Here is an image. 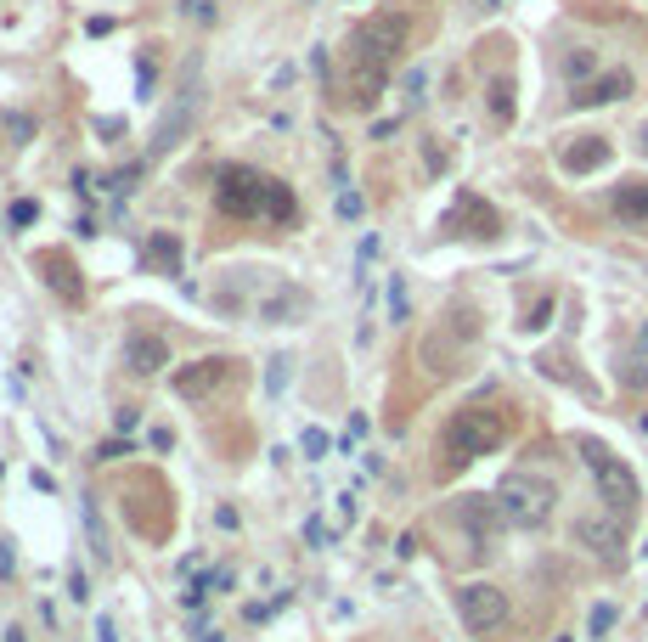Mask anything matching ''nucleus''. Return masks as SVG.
Masks as SVG:
<instances>
[{"instance_id": "39448f33", "label": "nucleus", "mask_w": 648, "mask_h": 642, "mask_svg": "<svg viewBox=\"0 0 648 642\" xmlns=\"http://www.w3.org/2000/svg\"><path fill=\"white\" fill-rule=\"evenodd\" d=\"M581 462L592 468V479H598V496L603 507L615 513V519H626V513H637V479H632V468H626L609 445H598V440H581Z\"/></svg>"}, {"instance_id": "20e7f679", "label": "nucleus", "mask_w": 648, "mask_h": 642, "mask_svg": "<svg viewBox=\"0 0 648 642\" xmlns=\"http://www.w3.org/2000/svg\"><path fill=\"white\" fill-rule=\"evenodd\" d=\"M496 507H502V519H508L513 530H541L547 524V513H553V479H541V474H508L496 485Z\"/></svg>"}, {"instance_id": "f8f14e48", "label": "nucleus", "mask_w": 648, "mask_h": 642, "mask_svg": "<svg viewBox=\"0 0 648 642\" xmlns=\"http://www.w3.org/2000/svg\"><path fill=\"white\" fill-rule=\"evenodd\" d=\"M615 214L632 231H648V181H620L615 186Z\"/></svg>"}, {"instance_id": "4be33fe9", "label": "nucleus", "mask_w": 648, "mask_h": 642, "mask_svg": "<svg viewBox=\"0 0 648 642\" xmlns=\"http://www.w3.org/2000/svg\"><path fill=\"white\" fill-rule=\"evenodd\" d=\"M333 209H339V220H361L367 198H361V192H339V203H333Z\"/></svg>"}, {"instance_id": "0eeeda50", "label": "nucleus", "mask_w": 648, "mask_h": 642, "mask_svg": "<svg viewBox=\"0 0 648 642\" xmlns=\"http://www.w3.org/2000/svg\"><path fill=\"white\" fill-rule=\"evenodd\" d=\"M575 541L587 547L592 558H603V564H620L626 535H620V519L609 513V519H575Z\"/></svg>"}, {"instance_id": "c9c22d12", "label": "nucleus", "mask_w": 648, "mask_h": 642, "mask_svg": "<svg viewBox=\"0 0 648 642\" xmlns=\"http://www.w3.org/2000/svg\"><path fill=\"white\" fill-rule=\"evenodd\" d=\"M479 6H485V12H491V6H502V0H479Z\"/></svg>"}, {"instance_id": "1a4fd4ad", "label": "nucleus", "mask_w": 648, "mask_h": 642, "mask_svg": "<svg viewBox=\"0 0 648 642\" xmlns=\"http://www.w3.org/2000/svg\"><path fill=\"white\" fill-rule=\"evenodd\" d=\"M620 96H632V74L626 68H609V74H598V79H587V85H575V107H609V102H620Z\"/></svg>"}, {"instance_id": "b1692460", "label": "nucleus", "mask_w": 648, "mask_h": 642, "mask_svg": "<svg viewBox=\"0 0 648 642\" xmlns=\"http://www.w3.org/2000/svg\"><path fill=\"white\" fill-rule=\"evenodd\" d=\"M181 12L192 17V23H215V0H181Z\"/></svg>"}, {"instance_id": "4c0bfd02", "label": "nucleus", "mask_w": 648, "mask_h": 642, "mask_svg": "<svg viewBox=\"0 0 648 642\" xmlns=\"http://www.w3.org/2000/svg\"><path fill=\"white\" fill-rule=\"evenodd\" d=\"M643 344H648V327H643Z\"/></svg>"}, {"instance_id": "e433bc0d", "label": "nucleus", "mask_w": 648, "mask_h": 642, "mask_svg": "<svg viewBox=\"0 0 648 642\" xmlns=\"http://www.w3.org/2000/svg\"><path fill=\"white\" fill-rule=\"evenodd\" d=\"M553 642H575V637H553Z\"/></svg>"}, {"instance_id": "6ab92c4d", "label": "nucleus", "mask_w": 648, "mask_h": 642, "mask_svg": "<svg viewBox=\"0 0 648 642\" xmlns=\"http://www.w3.org/2000/svg\"><path fill=\"white\" fill-rule=\"evenodd\" d=\"M615 620H620V609H615V603H598V609H592V620H587V637H609V631H615Z\"/></svg>"}, {"instance_id": "5701e85b", "label": "nucleus", "mask_w": 648, "mask_h": 642, "mask_svg": "<svg viewBox=\"0 0 648 642\" xmlns=\"http://www.w3.org/2000/svg\"><path fill=\"white\" fill-rule=\"evenodd\" d=\"M34 220H40V203H34V198H17V203H12V226H17V231H29Z\"/></svg>"}, {"instance_id": "f03ea898", "label": "nucleus", "mask_w": 648, "mask_h": 642, "mask_svg": "<svg viewBox=\"0 0 648 642\" xmlns=\"http://www.w3.org/2000/svg\"><path fill=\"white\" fill-rule=\"evenodd\" d=\"M401 40H406V17L401 12H378V17H367V23L355 29V62H361V85L350 91L355 107H372L395 51H401Z\"/></svg>"}, {"instance_id": "393cba45", "label": "nucleus", "mask_w": 648, "mask_h": 642, "mask_svg": "<svg viewBox=\"0 0 648 642\" xmlns=\"http://www.w3.org/2000/svg\"><path fill=\"white\" fill-rule=\"evenodd\" d=\"M68 597H74V603H91V575H85V569L68 575Z\"/></svg>"}, {"instance_id": "7ed1b4c3", "label": "nucleus", "mask_w": 648, "mask_h": 642, "mask_svg": "<svg viewBox=\"0 0 648 642\" xmlns=\"http://www.w3.org/2000/svg\"><path fill=\"white\" fill-rule=\"evenodd\" d=\"M502 440H508V417H502L496 406H463V412H451L446 434H440L446 474L451 468H468L474 457H485V451H496Z\"/></svg>"}, {"instance_id": "cd10ccee", "label": "nucleus", "mask_w": 648, "mask_h": 642, "mask_svg": "<svg viewBox=\"0 0 648 642\" xmlns=\"http://www.w3.org/2000/svg\"><path fill=\"white\" fill-rule=\"evenodd\" d=\"M423 85H429V74L412 68V74H406V102H423Z\"/></svg>"}, {"instance_id": "c756f323", "label": "nucleus", "mask_w": 648, "mask_h": 642, "mask_svg": "<svg viewBox=\"0 0 648 642\" xmlns=\"http://www.w3.org/2000/svg\"><path fill=\"white\" fill-rule=\"evenodd\" d=\"M305 541L310 547H327V524L322 519H305Z\"/></svg>"}, {"instance_id": "4468645a", "label": "nucleus", "mask_w": 648, "mask_h": 642, "mask_svg": "<svg viewBox=\"0 0 648 642\" xmlns=\"http://www.w3.org/2000/svg\"><path fill=\"white\" fill-rule=\"evenodd\" d=\"M598 164H609V141H598V136H587V147H570V153H564V169H570V175H587Z\"/></svg>"}, {"instance_id": "473e14b6", "label": "nucleus", "mask_w": 648, "mask_h": 642, "mask_svg": "<svg viewBox=\"0 0 648 642\" xmlns=\"http://www.w3.org/2000/svg\"><path fill=\"white\" fill-rule=\"evenodd\" d=\"M0 575H12V541H0Z\"/></svg>"}, {"instance_id": "a211bd4d", "label": "nucleus", "mask_w": 648, "mask_h": 642, "mask_svg": "<svg viewBox=\"0 0 648 642\" xmlns=\"http://www.w3.org/2000/svg\"><path fill=\"white\" fill-rule=\"evenodd\" d=\"M406 310H412V299H406V276L395 271V276H389V321H406Z\"/></svg>"}, {"instance_id": "c85d7f7f", "label": "nucleus", "mask_w": 648, "mask_h": 642, "mask_svg": "<svg viewBox=\"0 0 648 642\" xmlns=\"http://www.w3.org/2000/svg\"><path fill=\"white\" fill-rule=\"evenodd\" d=\"M6 130H12L17 141H29V136H34V124H29L23 113H6Z\"/></svg>"}, {"instance_id": "f3484780", "label": "nucleus", "mask_w": 648, "mask_h": 642, "mask_svg": "<svg viewBox=\"0 0 648 642\" xmlns=\"http://www.w3.org/2000/svg\"><path fill=\"white\" fill-rule=\"evenodd\" d=\"M564 74H570L575 85H587V79L598 74V57H592V51H570V57H564Z\"/></svg>"}, {"instance_id": "6e6552de", "label": "nucleus", "mask_w": 648, "mask_h": 642, "mask_svg": "<svg viewBox=\"0 0 648 642\" xmlns=\"http://www.w3.org/2000/svg\"><path fill=\"white\" fill-rule=\"evenodd\" d=\"M446 231H457V237H491L496 231V209H485L474 192H457V209L446 214Z\"/></svg>"}, {"instance_id": "aec40b11", "label": "nucleus", "mask_w": 648, "mask_h": 642, "mask_svg": "<svg viewBox=\"0 0 648 642\" xmlns=\"http://www.w3.org/2000/svg\"><path fill=\"white\" fill-rule=\"evenodd\" d=\"M288 367H294L288 355H271V367H265V395H271V400L282 395V383H288Z\"/></svg>"}, {"instance_id": "f704fd0d", "label": "nucleus", "mask_w": 648, "mask_h": 642, "mask_svg": "<svg viewBox=\"0 0 648 642\" xmlns=\"http://www.w3.org/2000/svg\"><path fill=\"white\" fill-rule=\"evenodd\" d=\"M6 642H29V637H23V631H17V626H12V631H6Z\"/></svg>"}, {"instance_id": "72a5a7b5", "label": "nucleus", "mask_w": 648, "mask_h": 642, "mask_svg": "<svg viewBox=\"0 0 648 642\" xmlns=\"http://www.w3.org/2000/svg\"><path fill=\"white\" fill-rule=\"evenodd\" d=\"M198 642H226V637L220 631H198Z\"/></svg>"}, {"instance_id": "dca6fc26", "label": "nucleus", "mask_w": 648, "mask_h": 642, "mask_svg": "<svg viewBox=\"0 0 648 642\" xmlns=\"http://www.w3.org/2000/svg\"><path fill=\"white\" fill-rule=\"evenodd\" d=\"M147 248H153V260H158L164 271H170V276L181 271V243H175V237H164V231H153V243H147Z\"/></svg>"}, {"instance_id": "bb28decb", "label": "nucleus", "mask_w": 648, "mask_h": 642, "mask_svg": "<svg viewBox=\"0 0 648 642\" xmlns=\"http://www.w3.org/2000/svg\"><path fill=\"white\" fill-rule=\"evenodd\" d=\"M119 457H130V440H108V445L96 451V462H119Z\"/></svg>"}, {"instance_id": "412c9836", "label": "nucleus", "mask_w": 648, "mask_h": 642, "mask_svg": "<svg viewBox=\"0 0 648 642\" xmlns=\"http://www.w3.org/2000/svg\"><path fill=\"white\" fill-rule=\"evenodd\" d=\"M327 445H333V440L322 434V428H305V434H299V451H305L310 462H322V457H327Z\"/></svg>"}, {"instance_id": "7c9ffc66", "label": "nucleus", "mask_w": 648, "mask_h": 642, "mask_svg": "<svg viewBox=\"0 0 648 642\" xmlns=\"http://www.w3.org/2000/svg\"><path fill=\"white\" fill-rule=\"evenodd\" d=\"M113 423H119V434H130V428H136V423H141V412H136V406H124V412H119V417H113Z\"/></svg>"}, {"instance_id": "ea45409f", "label": "nucleus", "mask_w": 648, "mask_h": 642, "mask_svg": "<svg viewBox=\"0 0 648 642\" xmlns=\"http://www.w3.org/2000/svg\"><path fill=\"white\" fill-rule=\"evenodd\" d=\"M643 552H648V547H643Z\"/></svg>"}, {"instance_id": "a878e982", "label": "nucleus", "mask_w": 648, "mask_h": 642, "mask_svg": "<svg viewBox=\"0 0 648 642\" xmlns=\"http://www.w3.org/2000/svg\"><path fill=\"white\" fill-rule=\"evenodd\" d=\"M547 316H553V299H541V305L525 316V327H530V333H541V327H547Z\"/></svg>"}, {"instance_id": "58836bf2", "label": "nucleus", "mask_w": 648, "mask_h": 642, "mask_svg": "<svg viewBox=\"0 0 648 642\" xmlns=\"http://www.w3.org/2000/svg\"><path fill=\"white\" fill-rule=\"evenodd\" d=\"M643 153H648V136H643Z\"/></svg>"}, {"instance_id": "2f4dec72", "label": "nucleus", "mask_w": 648, "mask_h": 642, "mask_svg": "<svg viewBox=\"0 0 648 642\" xmlns=\"http://www.w3.org/2000/svg\"><path fill=\"white\" fill-rule=\"evenodd\" d=\"M96 642H119V626H113V620H108V614H102V620H96Z\"/></svg>"}, {"instance_id": "2eb2a0df", "label": "nucleus", "mask_w": 648, "mask_h": 642, "mask_svg": "<svg viewBox=\"0 0 648 642\" xmlns=\"http://www.w3.org/2000/svg\"><path fill=\"white\" fill-rule=\"evenodd\" d=\"M491 119H496V124H513V79H508V74L491 79Z\"/></svg>"}, {"instance_id": "9d476101", "label": "nucleus", "mask_w": 648, "mask_h": 642, "mask_svg": "<svg viewBox=\"0 0 648 642\" xmlns=\"http://www.w3.org/2000/svg\"><path fill=\"white\" fill-rule=\"evenodd\" d=\"M124 367L141 372V378H153L158 367H170V344L153 338V333H130V338H124Z\"/></svg>"}, {"instance_id": "ddd939ff", "label": "nucleus", "mask_w": 648, "mask_h": 642, "mask_svg": "<svg viewBox=\"0 0 648 642\" xmlns=\"http://www.w3.org/2000/svg\"><path fill=\"white\" fill-rule=\"evenodd\" d=\"M299 310H305V293H299V288H288V282L271 293V299H260V305H254L260 321H294Z\"/></svg>"}, {"instance_id": "9b49d317", "label": "nucleus", "mask_w": 648, "mask_h": 642, "mask_svg": "<svg viewBox=\"0 0 648 642\" xmlns=\"http://www.w3.org/2000/svg\"><path fill=\"white\" fill-rule=\"evenodd\" d=\"M220 383H232V361H198V367L175 372V389H181L186 400H198V395H209V389H220Z\"/></svg>"}, {"instance_id": "423d86ee", "label": "nucleus", "mask_w": 648, "mask_h": 642, "mask_svg": "<svg viewBox=\"0 0 648 642\" xmlns=\"http://www.w3.org/2000/svg\"><path fill=\"white\" fill-rule=\"evenodd\" d=\"M457 614H463V626H468L474 637H496L502 626H508V592L474 581V586L457 592Z\"/></svg>"}, {"instance_id": "f257e3e1", "label": "nucleus", "mask_w": 648, "mask_h": 642, "mask_svg": "<svg viewBox=\"0 0 648 642\" xmlns=\"http://www.w3.org/2000/svg\"><path fill=\"white\" fill-rule=\"evenodd\" d=\"M215 209L226 220H271V226H288L294 220V192H288L277 175L265 169H248V164H226L215 175Z\"/></svg>"}]
</instances>
